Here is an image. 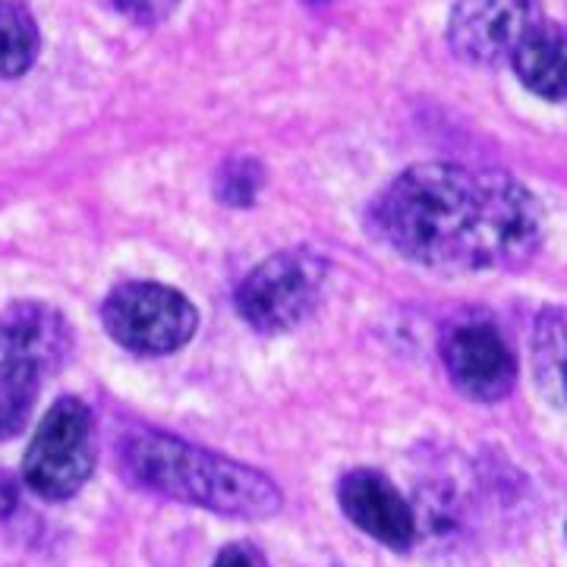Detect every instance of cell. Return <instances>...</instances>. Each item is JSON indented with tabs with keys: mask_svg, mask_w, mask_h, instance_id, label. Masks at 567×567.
I'll return each mask as SVG.
<instances>
[{
	"mask_svg": "<svg viewBox=\"0 0 567 567\" xmlns=\"http://www.w3.org/2000/svg\"><path fill=\"white\" fill-rule=\"evenodd\" d=\"M379 237L435 271H511L546 234V212L517 177L495 167L416 164L372 205Z\"/></svg>",
	"mask_w": 567,
	"mask_h": 567,
	"instance_id": "obj_1",
	"label": "cell"
},
{
	"mask_svg": "<svg viewBox=\"0 0 567 567\" xmlns=\"http://www.w3.org/2000/svg\"><path fill=\"white\" fill-rule=\"evenodd\" d=\"M181 0H114V7L126 13L130 20L142 22V25H155V22L167 20L177 10Z\"/></svg>",
	"mask_w": 567,
	"mask_h": 567,
	"instance_id": "obj_15",
	"label": "cell"
},
{
	"mask_svg": "<svg viewBox=\"0 0 567 567\" xmlns=\"http://www.w3.org/2000/svg\"><path fill=\"white\" fill-rule=\"evenodd\" d=\"M536 372L567 404V309H548L536 328Z\"/></svg>",
	"mask_w": 567,
	"mask_h": 567,
	"instance_id": "obj_13",
	"label": "cell"
},
{
	"mask_svg": "<svg viewBox=\"0 0 567 567\" xmlns=\"http://www.w3.org/2000/svg\"><path fill=\"white\" fill-rule=\"evenodd\" d=\"M123 466L136 486L212 514L262 520L281 507V492L265 473L162 432L133 435Z\"/></svg>",
	"mask_w": 567,
	"mask_h": 567,
	"instance_id": "obj_2",
	"label": "cell"
},
{
	"mask_svg": "<svg viewBox=\"0 0 567 567\" xmlns=\"http://www.w3.org/2000/svg\"><path fill=\"white\" fill-rule=\"evenodd\" d=\"M262 189V167L256 158H230L218 177V199L230 208H246L256 203V193Z\"/></svg>",
	"mask_w": 567,
	"mask_h": 567,
	"instance_id": "obj_14",
	"label": "cell"
},
{
	"mask_svg": "<svg viewBox=\"0 0 567 567\" xmlns=\"http://www.w3.org/2000/svg\"><path fill=\"white\" fill-rule=\"evenodd\" d=\"M212 567H268V561H265V555L256 546H249V543H234V546L224 548Z\"/></svg>",
	"mask_w": 567,
	"mask_h": 567,
	"instance_id": "obj_16",
	"label": "cell"
},
{
	"mask_svg": "<svg viewBox=\"0 0 567 567\" xmlns=\"http://www.w3.org/2000/svg\"><path fill=\"white\" fill-rule=\"evenodd\" d=\"M95 466L92 413L80 398H61L44 413L22 461V480L48 502L76 495Z\"/></svg>",
	"mask_w": 567,
	"mask_h": 567,
	"instance_id": "obj_3",
	"label": "cell"
},
{
	"mask_svg": "<svg viewBox=\"0 0 567 567\" xmlns=\"http://www.w3.org/2000/svg\"><path fill=\"white\" fill-rule=\"evenodd\" d=\"M70 322L54 306L25 300L0 312V360L7 363H22L48 375L70 357Z\"/></svg>",
	"mask_w": 567,
	"mask_h": 567,
	"instance_id": "obj_9",
	"label": "cell"
},
{
	"mask_svg": "<svg viewBox=\"0 0 567 567\" xmlns=\"http://www.w3.org/2000/svg\"><path fill=\"white\" fill-rule=\"evenodd\" d=\"M520 82L546 102H567V29L539 22L511 58Z\"/></svg>",
	"mask_w": 567,
	"mask_h": 567,
	"instance_id": "obj_10",
	"label": "cell"
},
{
	"mask_svg": "<svg viewBox=\"0 0 567 567\" xmlns=\"http://www.w3.org/2000/svg\"><path fill=\"white\" fill-rule=\"evenodd\" d=\"M102 319L117 344L142 357L181 350L199 324L196 306L181 290L155 281H130L111 290Z\"/></svg>",
	"mask_w": 567,
	"mask_h": 567,
	"instance_id": "obj_5",
	"label": "cell"
},
{
	"mask_svg": "<svg viewBox=\"0 0 567 567\" xmlns=\"http://www.w3.org/2000/svg\"><path fill=\"white\" fill-rule=\"evenodd\" d=\"M17 505H20V483H17L13 473L0 470V520L10 517L17 511Z\"/></svg>",
	"mask_w": 567,
	"mask_h": 567,
	"instance_id": "obj_17",
	"label": "cell"
},
{
	"mask_svg": "<svg viewBox=\"0 0 567 567\" xmlns=\"http://www.w3.org/2000/svg\"><path fill=\"white\" fill-rule=\"evenodd\" d=\"M442 360L454 388L476 404L505 401L517 385V360L495 324H454L445 334Z\"/></svg>",
	"mask_w": 567,
	"mask_h": 567,
	"instance_id": "obj_7",
	"label": "cell"
},
{
	"mask_svg": "<svg viewBox=\"0 0 567 567\" xmlns=\"http://www.w3.org/2000/svg\"><path fill=\"white\" fill-rule=\"evenodd\" d=\"M539 22V0H457L447 20V41L461 61L495 66L511 61Z\"/></svg>",
	"mask_w": 567,
	"mask_h": 567,
	"instance_id": "obj_6",
	"label": "cell"
},
{
	"mask_svg": "<svg viewBox=\"0 0 567 567\" xmlns=\"http://www.w3.org/2000/svg\"><path fill=\"white\" fill-rule=\"evenodd\" d=\"M338 498L344 514L372 536L375 543L406 551L416 543V517L413 507L406 505L404 495L391 486V480L379 470H353L341 480Z\"/></svg>",
	"mask_w": 567,
	"mask_h": 567,
	"instance_id": "obj_8",
	"label": "cell"
},
{
	"mask_svg": "<svg viewBox=\"0 0 567 567\" xmlns=\"http://www.w3.org/2000/svg\"><path fill=\"white\" fill-rule=\"evenodd\" d=\"M324 287V259L309 249H287L256 265L237 290V312L262 334H281L316 309Z\"/></svg>",
	"mask_w": 567,
	"mask_h": 567,
	"instance_id": "obj_4",
	"label": "cell"
},
{
	"mask_svg": "<svg viewBox=\"0 0 567 567\" xmlns=\"http://www.w3.org/2000/svg\"><path fill=\"white\" fill-rule=\"evenodd\" d=\"M41 35L20 0H0V80L22 76L39 58Z\"/></svg>",
	"mask_w": 567,
	"mask_h": 567,
	"instance_id": "obj_11",
	"label": "cell"
},
{
	"mask_svg": "<svg viewBox=\"0 0 567 567\" xmlns=\"http://www.w3.org/2000/svg\"><path fill=\"white\" fill-rule=\"evenodd\" d=\"M41 375L22 363L0 360V439L17 435L39 398Z\"/></svg>",
	"mask_w": 567,
	"mask_h": 567,
	"instance_id": "obj_12",
	"label": "cell"
}]
</instances>
